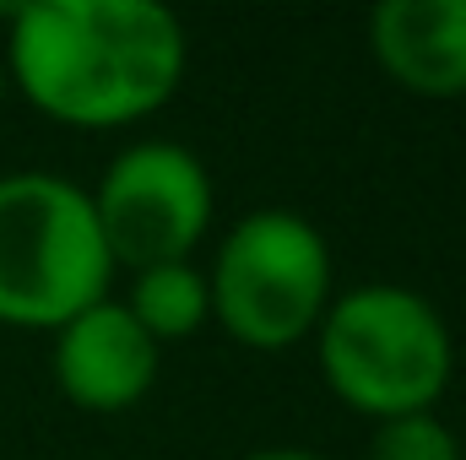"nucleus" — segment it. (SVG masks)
Returning a JSON list of instances; mask_svg holds the SVG:
<instances>
[{
	"label": "nucleus",
	"instance_id": "nucleus-1",
	"mask_svg": "<svg viewBox=\"0 0 466 460\" xmlns=\"http://www.w3.org/2000/svg\"><path fill=\"white\" fill-rule=\"evenodd\" d=\"M11 71L60 125H130L174 98L185 27L152 0H38L11 11Z\"/></svg>",
	"mask_w": 466,
	"mask_h": 460
},
{
	"label": "nucleus",
	"instance_id": "nucleus-2",
	"mask_svg": "<svg viewBox=\"0 0 466 460\" xmlns=\"http://www.w3.org/2000/svg\"><path fill=\"white\" fill-rule=\"evenodd\" d=\"M109 249L93 201L55 174L0 179V320L60 331L109 293Z\"/></svg>",
	"mask_w": 466,
	"mask_h": 460
},
{
	"label": "nucleus",
	"instance_id": "nucleus-3",
	"mask_svg": "<svg viewBox=\"0 0 466 460\" xmlns=\"http://www.w3.org/2000/svg\"><path fill=\"white\" fill-rule=\"evenodd\" d=\"M320 368L352 412L380 423L429 412L456 368L440 309L407 287H358L320 315Z\"/></svg>",
	"mask_w": 466,
	"mask_h": 460
},
{
	"label": "nucleus",
	"instance_id": "nucleus-4",
	"mask_svg": "<svg viewBox=\"0 0 466 460\" xmlns=\"http://www.w3.org/2000/svg\"><path fill=\"white\" fill-rule=\"evenodd\" d=\"M207 293L233 342L255 352L304 342L331 298L326 238L299 212H249L223 238Z\"/></svg>",
	"mask_w": 466,
	"mask_h": 460
},
{
	"label": "nucleus",
	"instance_id": "nucleus-5",
	"mask_svg": "<svg viewBox=\"0 0 466 460\" xmlns=\"http://www.w3.org/2000/svg\"><path fill=\"white\" fill-rule=\"evenodd\" d=\"M87 201L109 260L136 271L185 260L212 223V179L201 157H190L174 141H141L119 152L98 195Z\"/></svg>",
	"mask_w": 466,
	"mask_h": 460
},
{
	"label": "nucleus",
	"instance_id": "nucleus-6",
	"mask_svg": "<svg viewBox=\"0 0 466 460\" xmlns=\"http://www.w3.org/2000/svg\"><path fill=\"white\" fill-rule=\"evenodd\" d=\"M55 379L82 412H125L157 379V342L136 325L125 304H93L60 325Z\"/></svg>",
	"mask_w": 466,
	"mask_h": 460
},
{
	"label": "nucleus",
	"instance_id": "nucleus-7",
	"mask_svg": "<svg viewBox=\"0 0 466 460\" xmlns=\"http://www.w3.org/2000/svg\"><path fill=\"white\" fill-rule=\"evenodd\" d=\"M369 38L385 76L412 98H466V0H385Z\"/></svg>",
	"mask_w": 466,
	"mask_h": 460
},
{
	"label": "nucleus",
	"instance_id": "nucleus-8",
	"mask_svg": "<svg viewBox=\"0 0 466 460\" xmlns=\"http://www.w3.org/2000/svg\"><path fill=\"white\" fill-rule=\"evenodd\" d=\"M125 309L136 315V325H141L152 342H179V336H190V331L207 325L212 293H207V276H201L196 265L174 260V265H147V271H136V287H130V304H125Z\"/></svg>",
	"mask_w": 466,
	"mask_h": 460
},
{
	"label": "nucleus",
	"instance_id": "nucleus-9",
	"mask_svg": "<svg viewBox=\"0 0 466 460\" xmlns=\"http://www.w3.org/2000/svg\"><path fill=\"white\" fill-rule=\"evenodd\" d=\"M369 460H461V445L434 412H412L380 423V434L369 439Z\"/></svg>",
	"mask_w": 466,
	"mask_h": 460
},
{
	"label": "nucleus",
	"instance_id": "nucleus-10",
	"mask_svg": "<svg viewBox=\"0 0 466 460\" xmlns=\"http://www.w3.org/2000/svg\"><path fill=\"white\" fill-rule=\"evenodd\" d=\"M249 460H315V455H304V450H266V455H249Z\"/></svg>",
	"mask_w": 466,
	"mask_h": 460
}]
</instances>
